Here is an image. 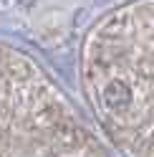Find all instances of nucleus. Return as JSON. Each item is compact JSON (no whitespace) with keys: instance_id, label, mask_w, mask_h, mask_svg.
Instances as JSON below:
<instances>
[]
</instances>
